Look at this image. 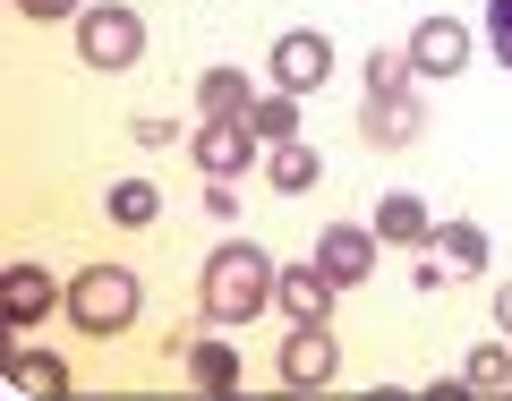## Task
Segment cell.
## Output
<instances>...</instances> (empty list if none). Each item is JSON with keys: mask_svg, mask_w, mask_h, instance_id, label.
I'll use <instances>...</instances> for the list:
<instances>
[{"mask_svg": "<svg viewBox=\"0 0 512 401\" xmlns=\"http://www.w3.org/2000/svg\"><path fill=\"white\" fill-rule=\"evenodd\" d=\"M274 256L256 248V239H222L214 256H205V316H214V325H248V316H265L274 308Z\"/></svg>", "mask_w": 512, "mask_h": 401, "instance_id": "obj_1", "label": "cell"}, {"mask_svg": "<svg viewBox=\"0 0 512 401\" xmlns=\"http://www.w3.org/2000/svg\"><path fill=\"white\" fill-rule=\"evenodd\" d=\"M137 274L128 265H86V274L69 282V316H77V333H120V325H137Z\"/></svg>", "mask_w": 512, "mask_h": 401, "instance_id": "obj_2", "label": "cell"}, {"mask_svg": "<svg viewBox=\"0 0 512 401\" xmlns=\"http://www.w3.org/2000/svg\"><path fill=\"white\" fill-rule=\"evenodd\" d=\"M146 52V26H137V9H120V0H103V9H77V60L86 69H128V60Z\"/></svg>", "mask_w": 512, "mask_h": 401, "instance_id": "obj_3", "label": "cell"}, {"mask_svg": "<svg viewBox=\"0 0 512 401\" xmlns=\"http://www.w3.org/2000/svg\"><path fill=\"white\" fill-rule=\"evenodd\" d=\"M359 128H367V146H376V154H393V146H410V137H419V128H427V111H419V94H367V103H359Z\"/></svg>", "mask_w": 512, "mask_h": 401, "instance_id": "obj_4", "label": "cell"}, {"mask_svg": "<svg viewBox=\"0 0 512 401\" xmlns=\"http://www.w3.org/2000/svg\"><path fill=\"white\" fill-rule=\"evenodd\" d=\"M316 265H325L342 291H359V282H376V231H359V222H333L325 239H316Z\"/></svg>", "mask_w": 512, "mask_h": 401, "instance_id": "obj_5", "label": "cell"}, {"mask_svg": "<svg viewBox=\"0 0 512 401\" xmlns=\"http://www.w3.org/2000/svg\"><path fill=\"white\" fill-rule=\"evenodd\" d=\"M410 69L419 77H461L470 69V26L461 18H427L419 35H410Z\"/></svg>", "mask_w": 512, "mask_h": 401, "instance_id": "obj_6", "label": "cell"}, {"mask_svg": "<svg viewBox=\"0 0 512 401\" xmlns=\"http://www.w3.org/2000/svg\"><path fill=\"white\" fill-rule=\"evenodd\" d=\"M333 367H342L333 333H325V325H291V342H282V384L316 393V384H333Z\"/></svg>", "mask_w": 512, "mask_h": 401, "instance_id": "obj_7", "label": "cell"}, {"mask_svg": "<svg viewBox=\"0 0 512 401\" xmlns=\"http://www.w3.org/2000/svg\"><path fill=\"white\" fill-rule=\"evenodd\" d=\"M248 154H256V128L248 120H197V171H205V180L248 171Z\"/></svg>", "mask_w": 512, "mask_h": 401, "instance_id": "obj_8", "label": "cell"}, {"mask_svg": "<svg viewBox=\"0 0 512 401\" xmlns=\"http://www.w3.org/2000/svg\"><path fill=\"white\" fill-rule=\"evenodd\" d=\"M325 69H333V43L325 35H282L274 43V86L282 94H316V86H325Z\"/></svg>", "mask_w": 512, "mask_h": 401, "instance_id": "obj_9", "label": "cell"}, {"mask_svg": "<svg viewBox=\"0 0 512 401\" xmlns=\"http://www.w3.org/2000/svg\"><path fill=\"white\" fill-rule=\"evenodd\" d=\"M333 291H342V282H333L325 265H291V274L274 282V299L291 308V325H325V316H333Z\"/></svg>", "mask_w": 512, "mask_h": 401, "instance_id": "obj_10", "label": "cell"}, {"mask_svg": "<svg viewBox=\"0 0 512 401\" xmlns=\"http://www.w3.org/2000/svg\"><path fill=\"white\" fill-rule=\"evenodd\" d=\"M52 274H43V265H9V274H0V308H9V325H43V316H52Z\"/></svg>", "mask_w": 512, "mask_h": 401, "instance_id": "obj_11", "label": "cell"}, {"mask_svg": "<svg viewBox=\"0 0 512 401\" xmlns=\"http://www.w3.org/2000/svg\"><path fill=\"white\" fill-rule=\"evenodd\" d=\"M376 239H393V248H427V239H436V214H427L410 188H393V197L376 205Z\"/></svg>", "mask_w": 512, "mask_h": 401, "instance_id": "obj_12", "label": "cell"}, {"mask_svg": "<svg viewBox=\"0 0 512 401\" xmlns=\"http://www.w3.org/2000/svg\"><path fill=\"white\" fill-rule=\"evenodd\" d=\"M248 103H256V94H248L239 69H205L197 77V120H248Z\"/></svg>", "mask_w": 512, "mask_h": 401, "instance_id": "obj_13", "label": "cell"}, {"mask_svg": "<svg viewBox=\"0 0 512 401\" xmlns=\"http://www.w3.org/2000/svg\"><path fill=\"white\" fill-rule=\"evenodd\" d=\"M188 359V376H197V393H239V350L222 342H171Z\"/></svg>", "mask_w": 512, "mask_h": 401, "instance_id": "obj_14", "label": "cell"}, {"mask_svg": "<svg viewBox=\"0 0 512 401\" xmlns=\"http://www.w3.org/2000/svg\"><path fill=\"white\" fill-rule=\"evenodd\" d=\"M248 128H256V137H265V146H291V137H299V94H256V103H248Z\"/></svg>", "mask_w": 512, "mask_h": 401, "instance_id": "obj_15", "label": "cell"}, {"mask_svg": "<svg viewBox=\"0 0 512 401\" xmlns=\"http://www.w3.org/2000/svg\"><path fill=\"white\" fill-rule=\"evenodd\" d=\"M316 171H325V163H316V146H299V137H291V146H274L265 180H274L282 197H299V188H316Z\"/></svg>", "mask_w": 512, "mask_h": 401, "instance_id": "obj_16", "label": "cell"}, {"mask_svg": "<svg viewBox=\"0 0 512 401\" xmlns=\"http://www.w3.org/2000/svg\"><path fill=\"white\" fill-rule=\"evenodd\" d=\"M154 214H163V197H154L146 180H120V188H111V222H120V231H146Z\"/></svg>", "mask_w": 512, "mask_h": 401, "instance_id": "obj_17", "label": "cell"}, {"mask_svg": "<svg viewBox=\"0 0 512 401\" xmlns=\"http://www.w3.org/2000/svg\"><path fill=\"white\" fill-rule=\"evenodd\" d=\"M436 239H444V265H461V274L487 265V231L478 222H436Z\"/></svg>", "mask_w": 512, "mask_h": 401, "instance_id": "obj_18", "label": "cell"}, {"mask_svg": "<svg viewBox=\"0 0 512 401\" xmlns=\"http://www.w3.org/2000/svg\"><path fill=\"white\" fill-rule=\"evenodd\" d=\"M461 393H512V350H470Z\"/></svg>", "mask_w": 512, "mask_h": 401, "instance_id": "obj_19", "label": "cell"}, {"mask_svg": "<svg viewBox=\"0 0 512 401\" xmlns=\"http://www.w3.org/2000/svg\"><path fill=\"white\" fill-rule=\"evenodd\" d=\"M9 384H18V393H60V359H43V350H18V359H9Z\"/></svg>", "mask_w": 512, "mask_h": 401, "instance_id": "obj_20", "label": "cell"}, {"mask_svg": "<svg viewBox=\"0 0 512 401\" xmlns=\"http://www.w3.org/2000/svg\"><path fill=\"white\" fill-rule=\"evenodd\" d=\"M410 77H419V69H410V52H367V94H402Z\"/></svg>", "mask_w": 512, "mask_h": 401, "instance_id": "obj_21", "label": "cell"}, {"mask_svg": "<svg viewBox=\"0 0 512 401\" xmlns=\"http://www.w3.org/2000/svg\"><path fill=\"white\" fill-rule=\"evenodd\" d=\"M487 43H495V60L512 69V0H487Z\"/></svg>", "mask_w": 512, "mask_h": 401, "instance_id": "obj_22", "label": "cell"}, {"mask_svg": "<svg viewBox=\"0 0 512 401\" xmlns=\"http://www.w3.org/2000/svg\"><path fill=\"white\" fill-rule=\"evenodd\" d=\"M86 0H18V18H77Z\"/></svg>", "mask_w": 512, "mask_h": 401, "instance_id": "obj_23", "label": "cell"}, {"mask_svg": "<svg viewBox=\"0 0 512 401\" xmlns=\"http://www.w3.org/2000/svg\"><path fill=\"white\" fill-rule=\"evenodd\" d=\"M495 325L512 333V282H504V291H495Z\"/></svg>", "mask_w": 512, "mask_h": 401, "instance_id": "obj_24", "label": "cell"}]
</instances>
